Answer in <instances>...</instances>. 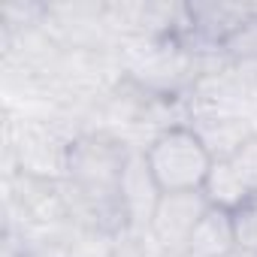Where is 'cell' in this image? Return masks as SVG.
<instances>
[{
	"mask_svg": "<svg viewBox=\"0 0 257 257\" xmlns=\"http://www.w3.org/2000/svg\"><path fill=\"white\" fill-rule=\"evenodd\" d=\"M143 158L161 188V194H197L203 191L209 170L215 164L212 152L191 124H173L161 131L146 149Z\"/></svg>",
	"mask_w": 257,
	"mask_h": 257,
	"instance_id": "1",
	"label": "cell"
},
{
	"mask_svg": "<svg viewBox=\"0 0 257 257\" xmlns=\"http://www.w3.org/2000/svg\"><path fill=\"white\" fill-rule=\"evenodd\" d=\"M206 209H209V200L203 197V191H197V194H164L146 236L167 257H188L191 236H194L200 218L206 215Z\"/></svg>",
	"mask_w": 257,
	"mask_h": 257,
	"instance_id": "2",
	"label": "cell"
},
{
	"mask_svg": "<svg viewBox=\"0 0 257 257\" xmlns=\"http://www.w3.org/2000/svg\"><path fill=\"white\" fill-rule=\"evenodd\" d=\"M161 188L143 158V149H134L131 158H127V167H124V176H121V203L127 209V218H131V230L134 233H146L152 218H155V209L161 203Z\"/></svg>",
	"mask_w": 257,
	"mask_h": 257,
	"instance_id": "3",
	"label": "cell"
},
{
	"mask_svg": "<svg viewBox=\"0 0 257 257\" xmlns=\"http://www.w3.org/2000/svg\"><path fill=\"white\" fill-rule=\"evenodd\" d=\"M233 254H236V239L230 212L209 206L191 236L188 257H233Z\"/></svg>",
	"mask_w": 257,
	"mask_h": 257,
	"instance_id": "4",
	"label": "cell"
},
{
	"mask_svg": "<svg viewBox=\"0 0 257 257\" xmlns=\"http://www.w3.org/2000/svg\"><path fill=\"white\" fill-rule=\"evenodd\" d=\"M254 191L248 188V182L239 176V170L233 167L230 158H218L209 170V179L203 185V197L209 200V206L233 212L242 200H248Z\"/></svg>",
	"mask_w": 257,
	"mask_h": 257,
	"instance_id": "5",
	"label": "cell"
},
{
	"mask_svg": "<svg viewBox=\"0 0 257 257\" xmlns=\"http://www.w3.org/2000/svg\"><path fill=\"white\" fill-rule=\"evenodd\" d=\"M230 221H233L236 251L257 257V191L230 212Z\"/></svg>",
	"mask_w": 257,
	"mask_h": 257,
	"instance_id": "6",
	"label": "cell"
},
{
	"mask_svg": "<svg viewBox=\"0 0 257 257\" xmlns=\"http://www.w3.org/2000/svg\"><path fill=\"white\" fill-rule=\"evenodd\" d=\"M118 236L91 230V227H76L70 236V254L67 257H112L115 254Z\"/></svg>",
	"mask_w": 257,
	"mask_h": 257,
	"instance_id": "7",
	"label": "cell"
},
{
	"mask_svg": "<svg viewBox=\"0 0 257 257\" xmlns=\"http://www.w3.org/2000/svg\"><path fill=\"white\" fill-rule=\"evenodd\" d=\"M230 161H233V167L239 170V176L248 182V188L257 191V137H254V134L239 146V152H236Z\"/></svg>",
	"mask_w": 257,
	"mask_h": 257,
	"instance_id": "8",
	"label": "cell"
}]
</instances>
